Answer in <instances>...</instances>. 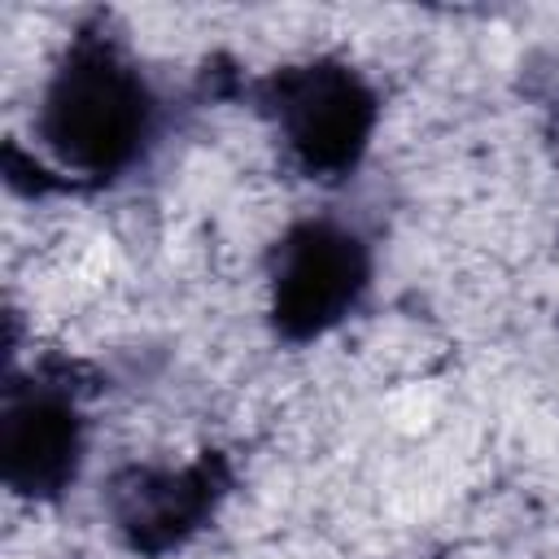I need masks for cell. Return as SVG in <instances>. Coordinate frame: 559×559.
<instances>
[{"label":"cell","instance_id":"cell-1","mask_svg":"<svg viewBox=\"0 0 559 559\" xmlns=\"http://www.w3.org/2000/svg\"><path fill=\"white\" fill-rule=\"evenodd\" d=\"M153 122V100L131 61L114 44L83 35L52 74L39 109L44 144L83 175L122 170Z\"/></svg>","mask_w":559,"mask_h":559},{"label":"cell","instance_id":"cell-2","mask_svg":"<svg viewBox=\"0 0 559 559\" xmlns=\"http://www.w3.org/2000/svg\"><path fill=\"white\" fill-rule=\"evenodd\" d=\"M266 100L284 131L288 153L306 175L336 179L362 157L376 122V96L349 66L336 61L288 66L271 79Z\"/></svg>","mask_w":559,"mask_h":559},{"label":"cell","instance_id":"cell-3","mask_svg":"<svg viewBox=\"0 0 559 559\" xmlns=\"http://www.w3.org/2000/svg\"><path fill=\"white\" fill-rule=\"evenodd\" d=\"M367 288V249L332 223H301L280 245L275 266V323L288 336H319Z\"/></svg>","mask_w":559,"mask_h":559},{"label":"cell","instance_id":"cell-4","mask_svg":"<svg viewBox=\"0 0 559 559\" xmlns=\"http://www.w3.org/2000/svg\"><path fill=\"white\" fill-rule=\"evenodd\" d=\"M218 467L197 463L183 472H127L114 480L109 507L135 550H166L183 542L218 498Z\"/></svg>","mask_w":559,"mask_h":559},{"label":"cell","instance_id":"cell-5","mask_svg":"<svg viewBox=\"0 0 559 559\" xmlns=\"http://www.w3.org/2000/svg\"><path fill=\"white\" fill-rule=\"evenodd\" d=\"M79 415L52 389H31L4 411V480L22 493L44 498L66 489V480H74L79 467Z\"/></svg>","mask_w":559,"mask_h":559}]
</instances>
